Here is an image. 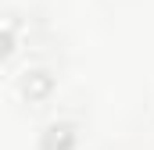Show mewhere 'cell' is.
Here are the masks:
<instances>
[{
  "instance_id": "7a4b0ae2",
  "label": "cell",
  "mask_w": 154,
  "mask_h": 150,
  "mask_svg": "<svg viewBox=\"0 0 154 150\" xmlns=\"http://www.w3.org/2000/svg\"><path fill=\"white\" fill-rule=\"evenodd\" d=\"M72 143H75V129L68 122H54V125H47L39 150H72Z\"/></svg>"
},
{
  "instance_id": "6da1fadb",
  "label": "cell",
  "mask_w": 154,
  "mask_h": 150,
  "mask_svg": "<svg viewBox=\"0 0 154 150\" xmlns=\"http://www.w3.org/2000/svg\"><path fill=\"white\" fill-rule=\"evenodd\" d=\"M18 93H22L25 100H43V97H50V93H54V75L47 72V68L25 72L18 79Z\"/></svg>"
}]
</instances>
